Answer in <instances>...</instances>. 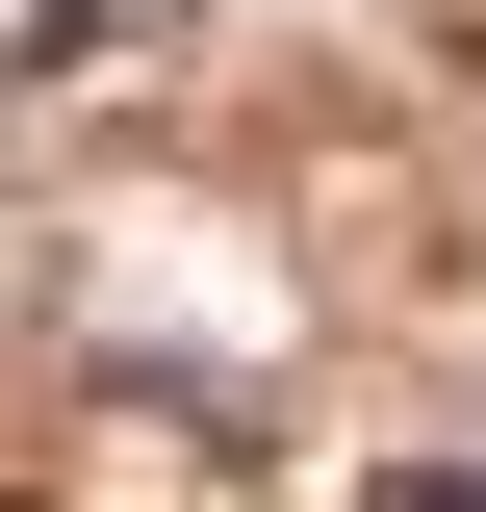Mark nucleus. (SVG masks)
<instances>
[{
    "instance_id": "f257e3e1",
    "label": "nucleus",
    "mask_w": 486,
    "mask_h": 512,
    "mask_svg": "<svg viewBox=\"0 0 486 512\" xmlns=\"http://www.w3.org/2000/svg\"><path fill=\"white\" fill-rule=\"evenodd\" d=\"M384 512H486V461H384Z\"/></svg>"
}]
</instances>
